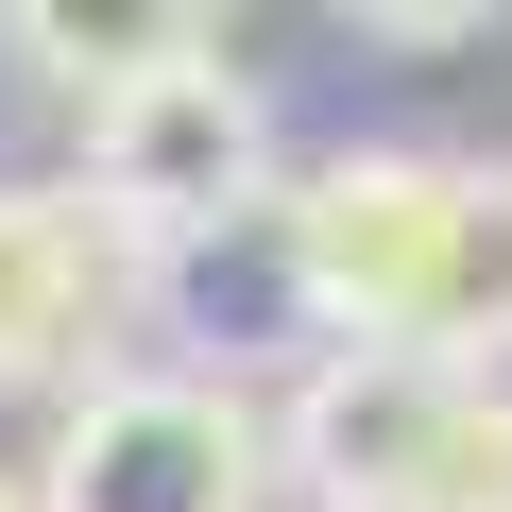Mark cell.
<instances>
[{
    "label": "cell",
    "instance_id": "cell-4",
    "mask_svg": "<svg viewBox=\"0 0 512 512\" xmlns=\"http://www.w3.org/2000/svg\"><path fill=\"white\" fill-rule=\"evenodd\" d=\"M86 205H103L137 256H188V239H222V222H256V205H291V188H274V103H256V69L188 52V69L120 86V103L86 120Z\"/></svg>",
    "mask_w": 512,
    "mask_h": 512
},
{
    "label": "cell",
    "instance_id": "cell-6",
    "mask_svg": "<svg viewBox=\"0 0 512 512\" xmlns=\"http://www.w3.org/2000/svg\"><path fill=\"white\" fill-rule=\"evenodd\" d=\"M0 52H18L35 86H69L86 120L188 52H222V0H0Z\"/></svg>",
    "mask_w": 512,
    "mask_h": 512
},
{
    "label": "cell",
    "instance_id": "cell-3",
    "mask_svg": "<svg viewBox=\"0 0 512 512\" xmlns=\"http://www.w3.org/2000/svg\"><path fill=\"white\" fill-rule=\"evenodd\" d=\"M274 478H291V444H274V393H256V376L103 359L52 410L35 512H274Z\"/></svg>",
    "mask_w": 512,
    "mask_h": 512
},
{
    "label": "cell",
    "instance_id": "cell-8",
    "mask_svg": "<svg viewBox=\"0 0 512 512\" xmlns=\"http://www.w3.org/2000/svg\"><path fill=\"white\" fill-rule=\"evenodd\" d=\"M0 512H35V495H18V478H0Z\"/></svg>",
    "mask_w": 512,
    "mask_h": 512
},
{
    "label": "cell",
    "instance_id": "cell-7",
    "mask_svg": "<svg viewBox=\"0 0 512 512\" xmlns=\"http://www.w3.org/2000/svg\"><path fill=\"white\" fill-rule=\"evenodd\" d=\"M342 35H376V52H444V35H478L495 0H325Z\"/></svg>",
    "mask_w": 512,
    "mask_h": 512
},
{
    "label": "cell",
    "instance_id": "cell-2",
    "mask_svg": "<svg viewBox=\"0 0 512 512\" xmlns=\"http://www.w3.org/2000/svg\"><path fill=\"white\" fill-rule=\"evenodd\" d=\"M274 444L308 512H512V376H461V359L325 342L274 393Z\"/></svg>",
    "mask_w": 512,
    "mask_h": 512
},
{
    "label": "cell",
    "instance_id": "cell-5",
    "mask_svg": "<svg viewBox=\"0 0 512 512\" xmlns=\"http://www.w3.org/2000/svg\"><path fill=\"white\" fill-rule=\"evenodd\" d=\"M137 308V239L86 188H0V376H103L86 342Z\"/></svg>",
    "mask_w": 512,
    "mask_h": 512
},
{
    "label": "cell",
    "instance_id": "cell-1",
    "mask_svg": "<svg viewBox=\"0 0 512 512\" xmlns=\"http://www.w3.org/2000/svg\"><path fill=\"white\" fill-rule=\"evenodd\" d=\"M291 325L376 342V359H512V171L495 154H325L274 205Z\"/></svg>",
    "mask_w": 512,
    "mask_h": 512
}]
</instances>
